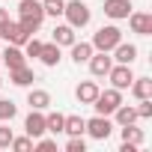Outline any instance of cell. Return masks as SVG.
Wrapping results in <instances>:
<instances>
[{"label": "cell", "instance_id": "4dcf8cb0", "mask_svg": "<svg viewBox=\"0 0 152 152\" xmlns=\"http://www.w3.org/2000/svg\"><path fill=\"white\" fill-rule=\"evenodd\" d=\"M6 21H9V9H0V27H3Z\"/></svg>", "mask_w": 152, "mask_h": 152}, {"label": "cell", "instance_id": "e0dca14e", "mask_svg": "<svg viewBox=\"0 0 152 152\" xmlns=\"http://www.w3.org/2000/svg\"><path fill=\"white\" fill-rule=\"evenodd\" d=\"M0 63H6L9 69H18V66L27 63V57H24V51L18 45H6V51H0Z\"/></svg>", "mask_w": 152, "mask_h": 152}, {"label": "cell", "instance_id": "d4e9b609", "mask_svg": "<svg viewBox=\"0 0 152 152\" xmlns=\"http://www.w3.org/2000/svg\"><path fill=\"white\" fill-rule=\"evenodd\" d=\"M15 113H18V107L12 99H0V122H12Z\"/></svg>", "mask_w": 152, "mask_h": 152}, {"label": "cell", "instance_id": "52a82bcc", "mask_svg": "<svg viewBox=\"0 0 152 152\" xmlns=\"http://www.w3.org/2000/svg\"><path fill=\"white\" fill-rule=\"evenodd\" d=\"M0 36L6 39V45H18V48H21V45H24L33 33H27V30L21 27V21H12V18H9L3 27H0Z\"/></svg>", "mask_w": 152, "mask_h": 152}, {"label": "cell", "instance_id": "5b68a950", "mask_svg": "<svg viewBox=\"0 0 152 152\" xmlns=\"http://www.w3.org/2000/svg\"><path fill=\"white\" fill-rule=\"evenodd\" d=\"M84 131H87L93 140H107V137L113 134V119H110V116H102V113H96L93 119H87Z\"/></svg>", "mask_w": 152, "mask_h": 152}, {"label": "cell", "instance_id": "4316f807", "mask_svg": "<svg viewBox=\"0 0 152 152\" xmlns=\"http://www.w3.org/2000/svg\"><path fill=\"white\" fill-rule=\"evenodd\" d=\"M9 149H15V152H30V149H33V137H30V134H24V137H12Z\"/></svg>", "mask_w": 152, "mask_h": 152}, {"label": "cell", "instance_id": "30bf717a", "mask_svg": "<svg viewBox=\"0 0 152 152\" xmlns=\"http://www.w3.org/2000/svg\"><path fill=\"white\" fill-rule=\"evenodd\" d=\"M24 131H27L33 140L42 137V134H45V110H30L27 119H24Z\"/></svg>", "mask_w": 152, "mask_h": 152}, {"label": "cell", "instance_id": "6da1fadb", "mask_svg": "<svg viewBox=\"0 0 152 152\" xmlns=\"http://www.w3.org/2000/svg\"><path fill=\"white\" fill-rule=\"evenodd\" d=\"M18 21H21V27L27 33H36L42 27V21H45L42 3H39V0H21V3H18Z\"/></svg>", "mask_w": 152, "mask_h": 152}, {"label": "cell", "instance_id": "603a6c76", "mask_svg": "<svg viewBox=\"0 0 152 152\" xmlns=\"http://www.w3.org/2000/svg\"><path fill=\"white\" fill-rule=\"evenodd\" d=\"M84 125H87V119H81V116H66V122H63V131L69 134V137H78V134H84Z\"/></svg>", "mask_w": 152, "mask_h": 152}, {"label": "cell", "instance_id": "4fadbf2b", "mask_svg": "<svg viewBox=\"0 0 152 152\" xmlns=\"http://www.w3.org/2000/svg\"><path fill=\"white\" fill-rule=\"evenodd\" d=\"M39 60H42V66H48V69L60 66V60H63V51H60V45H54V42H42Z\"/></svg>", "mask_w": 152, "mask_h": 152}, {"label": "cell", "instance_id": "5bb4252c", "mask_svg": "<svg viewBox=\"0 0 152 152\" xmlns=\"http://www.w3.org/2000/svg\"><path fill=\"white\" fill-rule=\"evenodd\" d=\"M69 51H72V63H75V66H84V63L93 57L96 48H93V42H78V39H75V42L69 45Z\"/></svg>", "mask_w": 152, "mask_h": 152}, {"label": "cell", "instance_id": "ffe728a7", "mask_svg": "<svg viewBox=\"0 0 152 152\" xmlns=\"http://www.w3.org/2000/svg\"><path fill=\"white\" fill-rule=\"evenodd\" d=\"M110 116H113V125H119V128H122V125L137 122V110H134V104H119Z\"/></svg>", "mask_w": 152, "mask_h": 152}, {"label": "cell", "instance_id": "cb8c5ba5", "mask_svg": "<svg viewBox=\"0 0 152 152\" xmlns=\"http://www.w3.org/2000/svg\"><path fill=\"white\" fill-rule=\"evenodd\" d=\"M63 122H66V113H45V131L63 134Z\"/></svg>", "mask_w": 152, "mask_h": 152}, {"label": "cell", "instance_id": "1f68e13d", "mask_svg": "<svg viewBox=\"0 0 152 152\" xmlns=\"http://www.w3.org/2000/svg\"><path fill=\"white\" fill-rule=\"evenodd\" d=\"M0 87H3V78H0Z\"/></svg>", "mask_w": 152, "mask_h": 152}, {"label": "cell", "instance_id": "3957f363", "mask_svg": "<svg viewBox=\"0 0 152 152\" xmlns=\"http://www.w3.org/2000/svg\"><path fill=\"white\" fill-rule=\"evenodd\" d=\"M122 42V30L116 27V24H104V27H99L96 33H93V48L96 51H113L116 45Z\"/></svg>", "mask_w": 152, "mask_h": 152}, {"label": "cell", "instance_id": "8992f818", "mask_svg": "<svg viewBox=\"0 0 152 152\" xmlns=\"http://www.w3.org/2000/svg\"><path fill=\"white\" fill-rule=\"evenodd\" d=\"M107 81H110L113 90H128L131 81H134V72H131V66H125V63H113L110 72H107Z\"/></svg>", "mask_w": 152, "mask_h": 152}, {"label": "cell", "instance_id": "d6986e66", "mask_svg": "<svg viewBox=\"0 0 152 152\" xmlns=\"http://www.w3.org/2000/svg\"><path fill=\"white\" fill-rule=\"evenodd\" d=\"M27 104H30V110H48L51 107V93L48 90H30Z\"/></svg>", "mask_w": 152, "mask_h": 152}, {"label": "cell", "instance_id": "83f0119b", "mask_svg": "<svg viewBox=\"0 0 152 152\" xmlns=\"http://www.w3.org/2000/svg\"><path fill=\"white\" fill-rule=\"evenodd\" d=\"M134 110H137V119H152V99H140Z\"/></svg>", "mask_w": 152, "mask_h": 152}, {"label": "cell", "instance_id": "f546056e", "mask_svg": "<svg viewBox=\"0 0 152 152\" xmlns=\"http://www.w3.org/2000/svg\"><path fill=\"white\" fill-rule=\"evenodd\" d=\"M12 128H9V122H0V149H9V143H12Z\"/></svg>", "mask_w": 152, "mask_h": 152}, {"label": "cell", "instance_id": "7a4b0ae2", "mask_svg": "<svg viewBox=\"0 0 152 152\" xmlns=\"http://www.w3.org/2000/svg\"><path fill=\"white\" fill-rule=\"evenodd\" d=\"M63 15H66V24H72L75 30H84L93 21V9L84 3V0H72V3H66Z\"/></svg>", "mask_w": 152, "mask_h": 152}, {"label": "cell", "instance_id": "8fae6325", "mask_svg": "<svg viewBox=\"0 0 152 152\" xmlns=\"http://www.w3.org/2000/svg\"><path fill=\"white\" fill-rule=\"evenodd\" d=\"M134 6H131V0H104V15L107 18H113V21H122V18H128V12H131Z\"/></svg>", "mask_w": 152, "mask_h": 152}, {"label": "cell", "instance_id": "ba28073f", "mask_svg": "<svg viewBox=\"0 0 152 152\" xmlns=\"http://www.w3.org/2000/svg\"><path fill=\"white\" fill-rule=\"evenodd\" d=\"M87 66H90V72H93V78H107V72H110V66H113V57H110L107 51H93V57L87 60Z\"/></svg>", "mask_w": 152, "mask_h": 152}, {"label": "cell", "instance_id": "277c9868", "mask_svg": "<svg viewBox=\"0 0 152 152\" xmlns=\"http://www.w3.org/2000/svg\"><path fill=\"white\" fill-rule=\"evenodd\" d=\"M122 104V90H99V96H96V102H93V107H96V113H102V116H110L116 107Z\"/></svg>", "mask_w": 152, "mask_h": 152}, {"label": "cell", "instance_id": "2e32d148", "mask_svg": "<svg viewBox=\"0 0 152 152\" xmlns=\"http://www.w3.org/2000/svg\"><path fill=\"white\" fill-rule=\"evenodd\" d=\"M110 54H113V63H125V66H131V63L137 60V45H131V42H119Z\"/></svg>", "mask_w": 152, "mask_h": 152}, {"label": "cell", "instance_id": "484cf974", "mask_svg": "<svg viewBox=\"0 0 152 152\" xmlns=\"http://www.w3.org/2000/svg\"><path fill=\"white\" fill-rule=\"evenodd\" d=\"M42 9H45V15L60 18V15H63V9H66V0H45V3H42Z\"/></svg>", "mask_w": 152, "mask_h": 152}, {"label": "cell", "instance_id": "ac0fdd59", "mask_svg": "<svg viewBox=\"0 0 152 152\" xmlns=\"http://www.w3.org/2000/svg\"><path fill=\"white\" fill-rule=\"evenodd\" d=\"M9 81H12L15 87H30V84L36 81V75H33V69L24 63V66H18V69H9Z\"/></svg>", "mask_w": 152, "mask_h": 152}, {"label": "cell", "instance_id": "f1b7e54d", "mask_svg": "<svg viewBox=\"0 0 152 152\" xmlns=\"http://www.w3.org/2000/svg\"><path fill=\"white\" fill-rule=\"evenodd\" d=\"M66 152H87V140H84V134H78V137H69V143H66Z\"/></svg>", "mask_w": 152, "mask_h": 152}, {"label": "cell", "instance_id": "7402d4cb", "mask_svg": "<svg viewBox=\"0 0 152 152\" xmlns=\"http://www.w3.org/2000/svg\"><path fill=\"white\" fill-rule=\"evenodd\" d=\"M119 134H122V140H125V143H134L137 149H140V146H143V140H146V134H143L134 122H131V125H122V128H119Z\"/></svg>", "mask_w": 152, "mask_h": 152}, {"label": "cell", "instance_id": "9c48e42d", "mask_svg": "<svg viewBox=\"0 0 152 152\" xmlns=\"http://www.w3.org/2000/svg\"><path fill=\"white\" fill-rule=\"evenodd\" d=\"M128 24H131V33L152 36V15L149 12H128Z\"/></svg>", "mask_w": 152, "mask_h": 152}, {"label": "cell", "instance_id": "44dd1931", "mask_svg": "<svg viewBox=\"0 0 152 152\" xmlns=\"http://www.w3.org/2000/svg\"><path fill=\"white\" fill-rule=\"evenodd\" d=\"M131 96L140 102V99H152V78H134L131 81Z\"/></svg>", "mask_w": 152, "mask_h": 152}, {"label": "cell", "instance_id": "7c38bea8", "mask_svg": "<svg viewBox=\"0 0 152 152\" xmlns=\"http://www.w3.org/2000/svg\"><path fill=\"white\" fill-rule=\"evenodd\" d=\"M75 39H78V36H75V27H72V24H57V27L51 30V42L60 45V48H69Z\"/></svg>", "mask_w": 152, "mask_h": 152}, {"label": "cell", "instance_id": "9a60e30c", "mask_svg": "<svg viewBox=\"0 0 152 152\" xmlns=\"http://www.w3.org/2000/svg\"><path fill=\"white\" fill-rule=\"evenodd\" d=\"M99 96V84L96 81H81L78 87H75V99H78L81 104H93Z\"/></svg>", "mask_w": 152, "mask_h": 152}]
</instances>
